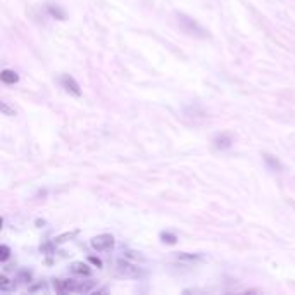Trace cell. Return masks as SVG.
Segmentation results:
<instances>
[{"instance_id": "6da1fadb", "label": "cell", "mask_w": 295, "mask_h": 295, "mask_svg": "<svg viewBox=\"0 0 295 295\" xmlns=\"http://www.w3.org/2000/svg\"><path fill=\"white\" fill-rule=\"evenodd\" d=\"M178 18V25H180V28L185 31V33L192 35V37H199V38H207V31H205L199 23L195 21V19H192L190 16L186 14H181L178 13L176 14Z\"/></svg>"}, {"instance_id": "7a4b0ae2", "label": "cell", "mask_w": 295, "mask_h": 295, "mask_svg": "<svg viewBox=\"0 0 295 295\" xmlns=\"http://www.w3.org/2000/svg\"><path fill=\"white\" fill-rule=\"evenodd\" d=\"M112 245H114L112 235H99V236H95V238H92V247L99 252L109 250Z\"/></svg>"}, {"instance_id": "3957f363", "label": "cell", "mask_w": 295, "mask_h": 295, "mask_svg": "<svg viewBox=\"0 0 295 295\" xmlns=\"http://www.w3.org/2000/svg\"><path fill=\"white\" fill-rule=\"evenodd\" d=\"M116 267H118V273L126 278H135L140 274V267H137L135 264H131L128 261H118Z\"/></svg>"}, {"instance_id": "277c9868", "label": "cell", "mask_w": 295, "mask_h": 295, "mask_svg": "<svg viewBox=\"0 0 295 295\" xmlns=\"http://www.w3.org/2000/svg\"><path fill=\"white\" fill-rule=\"evenodd\" d=\"M61 83H62V87H64L66 90H68L69 93H73V95H76V97H80V95H81L80 85H78V81H76L73 76L64 75V76L61 78Z\"/></svg>"}, {"instance_id": "5b68a950", "label": "cell", "mask_w": 295, "mask_h": 295, "mask_svg": "<svg viewBox=\"0 0 295 295\" xmlns=\"http://www.w3.org/2000/svg\"><path fill=\"white\" fill-rule=\"evenodd\" d=\"M0 78H2V81L4 83H7V85H14V83H18V80H19L18 73L11 71V69H4Z\"/></svg>"}, {"instance_id": "8992f818", "label": "cell", "mask_w": 295, "mask_h": 295, "mask_svg": "<svg viewBox=\"0 0 295 295\" xmlns=\"http://www.w3.org/2000/svg\"><path fill=\"white\" fill-rule=\"evenodd\" d=\"M71 271L75 274H90V267H88V264H83V262L71 264Z\"/></svg>"}, {"instance_id": "52a82bcc", "label": "cell", "mask_w": 295, "mask_h": 295, "mask_svg": "<svg viewBox=\"0 0 295 295\" xmlns=\"http://www.w3.org/2000/svg\"><path fill=\"white\" fill-rule=\"evenodd\" d=\"M264 161H266V164L269 166L273 171H279L281 169V164H279V161L276 157H273V155H269V154H266L264 155Z\"/></svg>"}, {"instance_id": "ba28073f", "label": "cell", "mask_w": 295, "mask_h": 295, "mask_svg": "<svg viewBox=\"0 0 295 295\" xmlns=\"http://www.w3.org/2000/svg\"><path fill=\"white\" fill-rule=\"evenodd\" d=\"M230 143H231V140L228 138L226 135L216 138V147H217V149H226V147H230Z\"/></svg>"}, {"instance_id": "9c48e42d", "label": "cell", "mask_w": 295, "mask_h": 295, "mask_svg": "<svg viewBox=\"0 0 295 295\" xmlns=\"http://www.w3.org/2000/svg\"><path fill=\"white\" fill-rule=\"evenodd\" d=\"M11 255V248L7 245H2L0 247V261H7Z\"/></svg>"}, {"instance_id": "30bf717a", "label": "cell", "mask_w": 295, "mask_h": 295, "mask_svg": "<svg viewBox=\"0 0 295 295\" xmlns=\"http://www.w3.org/2000/svg\"><path fill=\"white\" fill-rule=\"evenodd\" d=\"M0 288L2 290H11V279L6 276V274H2L0 276Z\"/></svg>"}, {"instance_id": "8fae6325", "label": "cell", "mask_w": 295, "mask_h": 295, "mask_svg": "<svg viewBox=\"0 0 295 295\" xmlns=\"http://www.w3.org/2000/svg\"><path fill=\"white\" fill-rule=\"evenodd\" d=\"M2 112H4V114H7V116H14L16 114V111L7 106V102H2Z\"/></svg>"}, {"instance_id": "7c38bea8", "label": "cell", "mask_w": 295, "mask_h": 295, "mask_svg": "<svg viewBox=\"0 0 295 295\" xmlns=\"http://www.w3.org/2000/svg\"><path fill=\"white\" fill-rule=\"evenodd\" d=\"M162 238H164V242H168V243H174V242H176V236L169 235V233H162Z\"/></svg>"}, {"instance_id": "4fadbf2b", "label": "cell", "mask_w": 295, "mask_h": 295, "mask_svg": "<svg viewBox=\"0 0 295 295\" xmlns=\"http://www.w3.org/2000/svg\"><path fill=\"white\" fill-rule=\"evenodd\" d=\"M49 11H50V14H54V16H59V18L61 19H64V13H61V11L59 9H54V7H49Z\"/></svg>"}, {"instance_id": "5bb4252c", "label": "cell", "mask_w": 295, "mask_h": 295, "mask_svg": "<svg viewBox=\"0 0 295 295\" xmlns=\"http://www.w3.org/2000/svg\"><path fill=\"white\" fill-rule=\"evenodd\" d=\"M90 261H92L93 264H97V266H102V262H100V261H99V259H97V257H90Z\"/></svg>"}]
</instances>
